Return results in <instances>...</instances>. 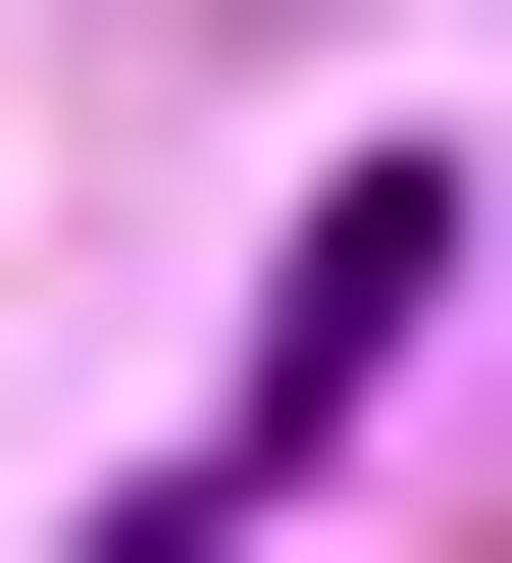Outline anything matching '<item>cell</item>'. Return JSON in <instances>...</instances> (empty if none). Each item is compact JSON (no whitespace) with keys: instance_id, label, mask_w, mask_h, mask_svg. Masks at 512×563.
Here are the masks:
<instances>
[{"instance_id":"6da1fadb","label":"cell","mask_w":512,"mask_h":563,"mask_svg":"<svg viewBox=\"0 0 512 563\" xmlns=\"http://www.w3.org/2000/svg\"><path fill=\"white\" fill-rule=\"evenodd\" d=\"M410 308H461V154H359V206H307V308H257V410L154 461V563H257V512H307V410H359Z\"/></svg>"}]
</instances>
